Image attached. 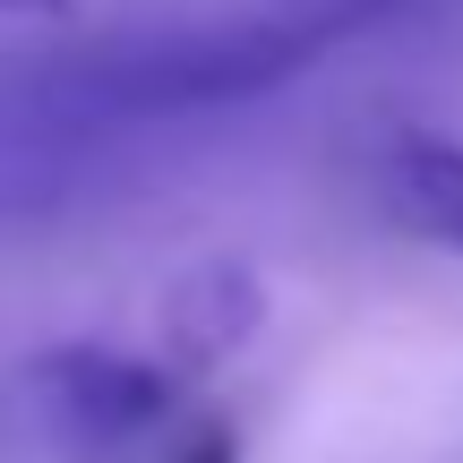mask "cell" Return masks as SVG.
<instances>
[{
  "label": "cell",
  "instance_id": "cell-1",
  "mask_svg": "<svg viewBox=\"0 0 463 463\" xmlns=\"http://www.w3.org/2000/svg\"><path fill=\"white\" fill-rule=\"evenodd\" d=\"M395 9L403 0H300V9L232 17V26H198V34H155V43H129V52H86L69 69V95L95 103V112H129V120L223 112V103L275 95L283 78L326 61L344 34H369Z\"/></svg>",
  "mask_w": 463,
  "mask_h": 463
},
{
  "label": "cell",
  "instance_id": "cell-2",
  "mask_svg": "<svg viewBox=\"0 0 463 463\" xmlns=\"http://www.w3.org/2000/svg\"><path fill=\"white\" fill-rule=\"evenodd\" d=\"M34 395H43V412L69 430V447L120 455V447L155 438L181 412V369L112 352V344H61V352L34 361Z\"/></svg>",
  "mask_w": 463,
  "mask_h": 463
},
{
  "label": "cell",
  "instance_id": "cell-3",
  "mask_svg": "<svg viewBox=\"0 0 463 463\" xmlns=\"http://www.w3.org/2000/svg\"><path fill=\"white\" fill-rule=\"evenodd\" d=\"M378 206L412 241L463 258V137L447 129H395L378 146Z\"/></svg>",
  "mask_w": 463,
  "mask_h": 463
},
{
  "label": "cell",
  "instance_id": "cell-4",
  "mask_svg": "<svg viewBox=\"0 0 463 463\" xmlns=\"http://www.w3.org/2000/svg\"><path fill=\"white\" fill-rule=\"evenodd\" d=\"M266 317V292L249 266H198L189 283H172L164 300V361L181 369V378H206L215 361H232V352L258 335Z\"/></svg>",
  "mask_w": 463,
  "mask_h": 463
},
{
  "label": "cell",
  "instance_id": "cell-5",
  "mask_svg": "<svg viewBox=\"0 0 463 463\" xmlns=\"http://www.w3.org/2000/svg\"><path fill=\"white\" fill-rule=\"evenodd\" d=\"M172 463H241V438H232L223 420H198V430L172 447Z\"/></svg>",
  "mask_w": 463,
  "mask_h": 463
},
{
  "label": "cell",
  "instance_id": "cell-6",
  "mask_svg": "<svg viewBox=\"0 0 463 463\" xmlns=\"http://www.w3.org/2000/svg\"><path fill=\"white\" fill-rule=\"evenodd\" d=\"M0 17H69V0H0Z\"/></svg>",
  "mask_w": 463,
  "mask_h": 463
}]
</instances>
